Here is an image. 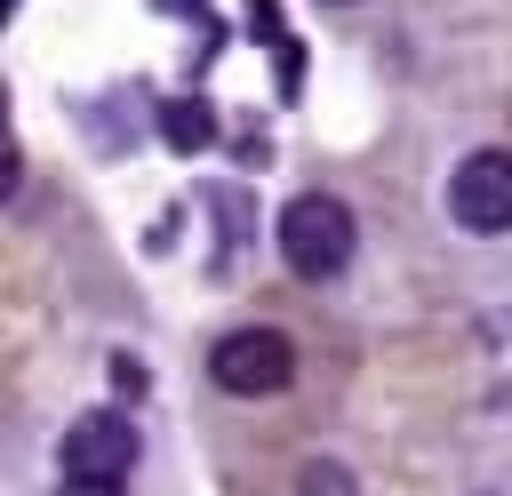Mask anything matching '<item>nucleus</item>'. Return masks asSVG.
<instances>
[{
	"label": "nucleus",
	"instance_id": "20e7f679",
	"mask_svg": "<svg viewBox=\"0 0 512 496\" xmlns=\"http://www.w3.org/2000/svg\"><path fill=\"white\" fill-rule=\"evenodd\" d=\"M128 464H136V424H128V416L96 408V416H80V424L64 432V472H80V480H120Z\"/></svg>",
	"mask_w": 512,
	"mask_h": 496
},
{
	"label": "nucleus",
	"instance_id": "f257e3e1",
	"mask_svg": "<svg viewBox=\"0 0 512 496\" xmlns=\"http://www.w3.org/2000/svg\"><path fill=\"white\" fill-rule=\"evenodd\" d=\"M280 256L296 280H336L352 264V208L328 192H304L280 208Z\"/></svg>",
	"mask_w": 512,
	"mask_h": 496
},
{
	"label": "nucleus",
	"instance_id": "423d86ee",
	"mask_svg": "<svg viewBox=\"0 0 512 496\" xmlns=\"http://www.w3.org/2000/svg\"><path fill=\"white\" fill-rule=\"evenodd\" d=\"M304 496H352V480L336 464H304Z\"/></svg>",
	"mask_w": 512,
	"mask_h": 496
},
{
	"label": "nucleus",
	"instance_id": "6e6552de",
	"mask_svg": "<svg viewBox=\"0 0 512 496\" xmlns=\"http://www.w3.org/2000/svg\"><path fill=\"white\" fill-rule=\"evenodd\" d=\"M8 192H16V152L0 144V200H8Z\"/></svg>",
	"mask_w": 512,
	"mask_h": 496
},
{
	"label": "nucleus",
	"instance_id": "0eeeda50",
	"mask_svg": "<svg viewBox=\"0 0 512 496\" xmlns=\"http://www.w3.org/2000/svg\"><path fill=\"white\" fill-rule=\"evenodd\" d=\"M56 496H120V480H80V472H64Z\"/></svg>",
	"mask_w": 512,
	"mask_h": 496
},
{
	"label": "nucleus",
	"instance_id": "39448f33",
	"mask_svg": "<svg viewBox=\"0 0 512 496\" xmlns=\"http://www.w3.org/2000/svg\"><path fill=\"white\" fill-rule=\"evenodd\" d=\"M160 136H168L176 152H200V144L216 136V120H208V104H160Z\"/></svg>",
	"mask_w": 512,
	"mask_h": 496
},
{
	"label": "nucleus",
	"instance_id": "f03ea898",
	"mask_svg": "<svg viewBox=\"0 0 512 496\" xmlns=\"http://www.w3.org/2000/svg\"><path fill=\"white\" fill-rule=\"evenodd\" d=\"M208 376H216L224 392H240V400L288 392V376H296V344H288L280 328H232V336L208 352Z\"/></svg>",
	"mask_w": 512,
	"mask_h": 496
},
{
	"label": "nucleus",
	"instance_id": "7ed1b4c3",
	"mask_svg": "<svg viewBox=\"0 0 512 496\" xmlns=\"http://www.w3.org/2000/svg\"><path fill=\"white\" fill-rule=\"evenodd\" d=\"M448 216L464 232H504L512 224V160L504 152H472L456 176H448Z\"/></svg>",
	"mask_w": 512,
	"mask_h": 496
}]
</instances>
